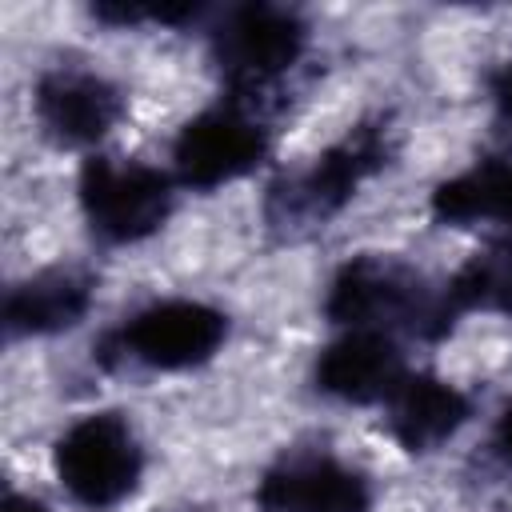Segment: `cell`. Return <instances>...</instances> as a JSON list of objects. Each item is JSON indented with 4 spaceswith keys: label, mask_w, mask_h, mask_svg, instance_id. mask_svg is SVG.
Returning a JSON list of instances; mask_svg holds the SVG:
<instances>
[{
    "label": "cell",
    "mask_w": 512,
    "mask_h": 512,
    "mask_svg": "<svg viewBox=\"0 0 512 512\" xmlns=\"http://www.w3.org/2000/svg\"><path fill=\"white\" fill-rule=\"evenodd\" d=\"M56 476L88 508L124 500L140 476V448L132 428L112 412L76 420L56 444Z\"/></svg>",
    "instance_id": "obj_1"
},
{
    "label": "cell",
    "mask_w": 512,
    "mask_h": 512,
    "mask_svg": "<svg viewBox=\"0 0 512 512\" xmlns=\"http://www.w3.org/2000/svg\"><path fill=\"white\" fill-rule=\"evenodd\" d=\"M80 204L88 224L104 240L128 244L164 224L172 192H168V176L148 164L88 160L80 172Z\"/></svg>",
    "instance_id": "obj_2"
},
{
    "label": "cell",
    "mask_w": 512,
    "mask_h": 512,
    "mask_svg": "<svg viewBox=\"0 0 512 512\" xmlns=\"http://www.w3.org/2000/svg\"><path fill=\"white\" fill-rule=\"evenodd\" d=\"M224 332L228 324L216 308L200 300H164L136 312L120 328V344L148 368H192L220 348Z\"/></svg>",
    "instance_id": "obj_3"
},
{
    "label": "cell",
    "mask_w": 512,
    "mask_h": 512,
    "mask_svg": "<svg viewBox=\"0 0 512 512\" xmlns=\"http://www.w3.org/2000/svg\"><path fill=\"white\" fill-rule=\"evenodd\" d=\"M260 156H264V132L232 108H216L188 120L172 148L176 172L192 188H216L224 180H236L248 168H256Z\"/></svg>",
    "instance_id": "obj_4"
},
{
    "label": "cell",
    "mask_w": 512,
    "mask_h": 512,
    "mask_svg": "<svg viewBox=\"0 0 512 512\" xmlns=\"http://www.w3.org/2000/svg\"><path fill=\"white\" fill-rule=\"evenodd\" d=\"M300 48H304L300 20L268 4H248L232 12L216 36L220 64L236 84H264L280 76L284 68L296 64Z\"/></svg>",
    "instance_id": "obj_5"
},
{
    "label": "cell",
    "mask_w": 512,
    "mask_h": 512,
    "mask_svg": "<svg viewBox=\"0 0 512 512\" xmlns=\"http://www.w3.org/2000/svg\"><path fill=\"white\" fill-rule=\"evenodd\" d=\"M268 512H368V484L332 456H292L260 480Z\"/></svg>",
    "instance_id": "obj_6"
},
{
    "label": "cell",
    "mask_w": 512,
    "mask_h": 512,
    "mask_svg": "<svg viewBox=\"0 0 512 512\" xmlns=\"http://www.w3.org/2000/svg\"><path fill=\"white\" fill-rule=\"evenodd\" d=\"M316 384L328 396H340V400H352V404L392 400L396 388L404 384V360H400L396 344L384 332L352 328L344 340H336L320 352Z\"/></svg>",
    "instance_id": "obj_7"
},
{
    "label": "cell",
    "mask_w": 512,
    "mask_h": 512,
    "mask_svg": "<svg viewBox=\"0 0 512 512\" xmlns=\"http://www.w3.org/2000/svg\"><path fill=\"white\" fill-rule=\"evenodd\" d=\"M36 116L60 144H92L120 116V92L92 72H52L36 88Z\"/></svg>",
    "instance_id": "obj_8"
},
{
    "label": "cell",
    "mask_w": 512,
    "mask_h": 512,
    "mask_svg": "<svg viewBox=\"0 0 512 512\" xmlns=\"http://www.w3.org/2000/svg\"><path fill=\"white\" fill-rule=\"evenodd\" d=\"M412 296H416V284L400 268L384 260H356V264H344L340 276L332 280L328 316L340 324L368 328V324L404 316Z\"/></svg>",
    "instance_id": "obj_9"
},
{
    "label": "cell",
    "mask_w": 512,
    "mask_h": 512,
    "mask_svg": "<svg viewBox=\"0 0 512 512\" xmlns=\"http://www.w3.org/2000/svg\"><path fill=\"white\" fill-rule=\"evenodd\" d=\"M392 404V436L408 452H428L468 420V400L436 376H404Z\"/></svg>",
    "instance_id": "obj_10"
},
{
    "label": "cell",
    "mask_w": 512,
    "mask_h": 512,
    "mask_svg": "<svg viewBox=\"0 0 512 512\" xmlns=\"http://www.w3.org/2000/svg\"><path fill=\"white\" fill-rule=\"evenodd\" d=\"M88 280L72 272H44L20 288L8 292L4 300V324L12 336L28 332H56L76 324L88 312Z\"/></svg>",
    "instance_id": "obj_11"
},
{
    "label": "cell",
    "mask_w": 512,
    "mask_h": 512,
    "mask_svg": "<svg viewBox=\"0 0 512 512\" xmlns=\"http://www.w3.org/2000/svg\"><path fill=\"white\" fill-rule=\"evenodd\" d=\"M376 164H380V140L372 132H360V136L336 144L332 152H324L316 160V168L304 176V188H300L308 212L324 216V212L340 208Z\"/></svg>",
    "instance_id": "obj_12"
},
{
    "label": "cell",
    "mask_w": 512,
    "mask_h": 512,
    "mask_svg": "<svg viewBox=\"0 0 512 512\" xmlns=\"http://www.w3.org/2000/svg\"><path fill=\"white\" fill-rule=\"evenodd\" d=\"M436 216L468 224V220H512V164H484L448 184H440L432 200Z\"/></svg>",
    "instance_id": "obj_13"
},
{
    "label": "cell",
    "mask_w": 512,
    "mask_h": 512,
    "mask_svg": "<svg viewBox=\"0 0 512 512\" xmlns=\"http://www.w3.org/2000/svg\"><path fill=\"white\" fill-rule=\"evenodd\" d=\"M496 100L504 104V112H512V64L500 72V80H496Z\"/></svg>",
    "instance_id": "obj_14"
},
{
    "label": "cell",
    "mask_w": 512,
    "mask_h": 512,
    "mask_svg": "<svg viewBox=\"0 0 512 512\" xmlns=\"http://www.w3.org/2000/svg\"><path fill=\"white\" fill-rule=\"evenodd\" d=\"M496 440H500V448H504V456H512V404L504 408V416H500V428H496Z\"/></svg>",
    "instance_id": "obj_15"
},
{
    "label": "cell",
    "mask_w": 512,
    "mask_h": 512,
    "mask_svg": "<svg viewBox=\"0 0 512 512\" xmlns=\"http://www.w3.org/2000/svg\"><path fill=\"white\" fill-rule=\"evenodd\" d=\"M4 512H48V508L36 504V500H28V496H8L4 500Z\"/></svg>",
    "instance_id": "obj_16"
}]
</instances>
